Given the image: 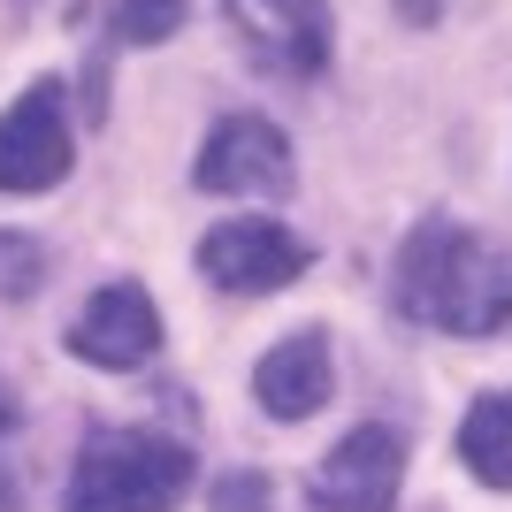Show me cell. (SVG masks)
<instances>
[{"instance_id": "cell-3", "label": "cell", "mask_w": 512, "mask_h": 512, "mask_svg": "<svg viewBox=\"0 0 512 512\" xmlns=\"http://www.w3.org/2000/svg\"><path fill=\"white\" fill-rule=\"evenodd\" d=\"M199 276H207L214 291H237V299H268V291L306 276V237L268 222V214L222 222V230L199 237Z\"/></svg>"}, {"instance_id": "cell-14", "label": "cell", "mask_w": 512, "mask_h": 512, "mask_svg": "<svg viewBox=\"0 0 512 512\" xmlns=\"http://www.w3.org/2000/svg\"><path fill=\"white\" fill-rule=\"evenodd\" d=\"M0 428H8V383H0Z\"/></svg>"}, {"instance_id": "cell-8", "label": "cell", "mask_w": 512, "mask_h": 512, "mask_svg": "<svg viewBox=\"0 0 512 512\" xmlns=\"http://www.w3.org/2000/svg\"><path fill=\"white\" fill-rule=\"evenodd\" d=\"M237 39L283 77H314L329 62V0H222Z\"/></svg>"}, {"instance_id": "cell-9", "label": "cell", "mask_w": 512, "mask_h": 512, "mask_svg": "<svg viewBox=\"0 0 512 512\" xmlns=\"http://www.w3.org/2000/svg\"><path fill=\"white\" fill-rule=\"evenodd\" d=\"M329 383H337V367H329V337L321 329H299V337H283L268 360L253 367V398L268 421H306V413L329 406Z\"/></svg>"}, {"instance_id": "cell-1", "label": "cell", "mask_w": 512, "mask_h": 512, "mask_svg": "<svg viewBox=\"0 0 512 512\" xmlns=\"http://www.w3.org/2000/svg\"><path fill=\"white\" fill-rule=\"evenodd\" d=\"M398 314L444 337H490L512 321V245L474 237L444 214L413 222V237L398 245V276H390Z\"/></svg>"}, {"instance_id": "cell-11", "label": "cell", "mask_w": 512, "mask_h": 512, "mask_svg": "<svg viewBox=\"0 0 512 512\" xmlns=\"http://www.w3.org/2000/svg\"><path fill=\"white\" fill-rule=\"evenodd\" d=\"M184 31V0H115V39L123 46H161Z\"/></svg>"}, {"instance_id": "cell-7", "label": "cell", "mask_w": 512, "mask_h": 512, "mask_svg": "<svg viewBox=\"0 0 512 512\" xmlns=\"http://www.w3.org/2000/svg\"><path fill=\"white\" fill-rule=\"evenodd\" d=\"M69 352L85 367H107V375H123V367H146L161 352V314H153L146 283H100L69 329Z\"/></svg>"}, {"instance_id": "cell-5", "label": "cell", "mask_w": 512, "mask_h": 512, "mask_svg": "<svg viewBox=\"0 0 512 512\" xmlns=\"http://www.w3.org/2000/svg\"><path fill=\"white\" fill-rule=\"evenodd\" d=\"M398 482H406V444H398V428L367 421L314 467L306 505L314 512H390L398 505Z\"/></svg>"}, {"instance_id": "cell-12", "label": "cell", "mask_w": 512, "mask_h": 512, "mask_svg": "<svg viewBox=\"0 0 512 512\" xmlns=\"http://www.w3.org/2000/svg\"><path fill=\"white\" fill-rule=\"evenodd\" d=\"M39 276H46V253L31 245V237L0 230V291H8V299H31V291H39Z\"/></svg>"}, {"instance_id": "cell-4", "label": "cell", "mask_w": 512, "mask_h": 512, "mask_svg": "<svg viewBox=\"0 0 512 512\" xmlns=\"http://www.w3.org/2000/svg\"><path fill=\"white\" fill-rule=\"evenodd\" d=\"M199 192L222 199H283L291 192V138H283L268 115H222L199 146Z\"/></svg>"}, {"instance_id": "cell-2", "label": "cell", "mask_w": 512, "mask_h": 512, "mask_svg": "<svg viewBox=\"0 0 512 512\" xmlns=\"http://www.w3.org/2000/svg\"><path fill=\"white\" fill-rule=\"evenodd\" d=\"M192 490V444L161 428H92L62 482V512H176Z\"/></svg>"}, {"instance_id": "cell-10", "label": "cell", "mask_w": 512, "mask_h": 512, "mask_svg": "<svg viewBox=\"0 0 512 512\" xmlns=\"http://www.w3.org/2000/svg\"><path fill=\"white\" fill-rule=\"evenodd\" d=\"M459 459H467L474 482L512 490V390H490V398L467 406V421H459Z\"/></svg>"}, {"instance_id": "cell-13", "label": "cell", "mask_w": 512, "mask_h": 512, "mask_svg": "<svg viewBox=\"0 0 512 512\" xmlns=\"http://www.w3.org/2000/svg\"><path fill=\"white\" fill-rule=\"evenodd\" d=\"M268 474H222L214 482V512H268Z\"/></svg>"}, {"instance_id": "cell-6", "label": "cell", "mask_w": 512, "mask_h": 512, "mask_svg": "<svg viewBox=\"0 0 512 512\" xmlns=\"http://www.w3.org/2000/svg\"><path fill=\"white\" fill-rule=\"evenodd\" d=\"M62 176H69V115L62 85L39 77L0 115V192H54Z\"/></svg>"}]
</instances>
